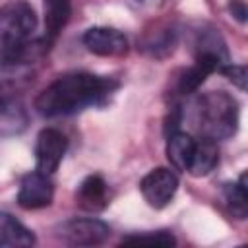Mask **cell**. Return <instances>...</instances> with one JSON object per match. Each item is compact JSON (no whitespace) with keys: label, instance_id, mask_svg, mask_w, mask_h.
Segmentation results:
<instances>
[{"label":"cell","instance_id":"e0dca14e","mask_svg":"<svg viewBox=\"0 0 248 248\" xmlns=\"http://www.w3.org/2000/svg\"><path fill=\"white\" fill-rule=\"evenodd\" d=\"M219 72L229 78L238 89H246V66H236V64H229V66H221Z\"/></svg>","mask_w":248,"mask_h":248},{"label":"cell","instance_id":"d6986e66","mask_svg":"<svg viewBox=\"0 0 248 248\" xmlns=\"http://www.w3.org/2000/svg\"><path fill=\"white\" fill-rule=\"evenodd\" d=\"M136 2L141 6H149V8H159L165 4V0H136Z\"/></svg>","mask_w":248,"mask_h":248},{"label":"cell","instance_id":"52a82bcc","mask_svg":"<svg viewBox=\"0 0 248 248\" xmlns=\"http://www.w3.org/2000/svg\"><path fill=\"white\" fill-rule=\"evenodd\" d=\"M54 198V184L48 178V174H43L39 170L29 172L21 178L19 192H17V203L23 209H41L50 205Z\"/></svg>","mask_w":248,"mask_h":248},{"label":"cell","instance_id":"277c9868","mask_svg":"<svg viewBox=\"0 0 248 248\" xmlns=\"http://www.w3.org/2000/svg\"><path fill=\"white\" fill-rule=\"evenodd\" d=\"M110 234V229L101 219H70L58 225L56 236L70 246H97L103 244Z\"/></svg>","mask_w":248,"mask_h":248},{"label":"cell","instance_id":"30bf717a","mask_svg":"<svg viewBox=\"0 0 248 248\" xmlns=\"http://www.w3.org/2000/svg\"><path fill=\"white\" fill-rule=\"evenodd\" d=\"M76 200H78L79 207L85 209V211H101L108 203V188H107V182L99 174L87 176L79 184V188L76 192Z\"/></svg>","mask_w":248,"mask_h":248},{"label":"cell","instance_id":"ba28073f","mask_svg":"<svg viewBox=\"0 0 248 248\" xmlns=\"http://www.w3.org/2000/svg\"><path fill=\"white\" fill-rule=\"evenodd\" d=\"M46 39H23L0 43V68H17L39 60L48 50Z\"/></svg>","mask_w":248,"mask_h":248},{"label":"cell","instance_id":"5b68a950","mask_svg":"<svg viewBox=\"0 0 248 248\" xmlns=\"http://www.w3.org/2000/svg\"><path fill=\"white\" fill-rule=\"evenodd\" d=\"M68 149V140L62 132H58L56 128H45L39 132L37 136V143H35V165L37 170L43 174H52Z\"/></svg>","mask_w":248,"mask_h":248},{"label":"cell","instance_id":"8992f818","mask_svg":"<svg viewBox=\"0 0 248 248\" xmlns=\"http://www.w3.org/2000/svg\"><path fill=\"white\" fill-rule=\"evenodd\" d=\"M176 190H178V176L174 174V170L165 167L149 170L140 182V192L143 200L155 209L165 207L174 198Z\"/></svg>","mask_w":248,"mask_h":248},{"label":"cell","instance_id":"7a4b0ae2","mask_svg":"<svg viewBox=\"0 0 248 248\" xmlns=\"http://www.w3.org/2000/svg\"><path fill=\"white\" fill-rule=\"evenodd\" d=\"M196 124L203 138L225 140L238 128V105L225 91H209L196 101Z\"/></svg>","mask_w":248,"mask_h":248},{"label":"cell","instance_id":"8fae6325","mask_svg":"<svg viewBox=\"0 0 248 248\" xmlns=\"http://www.w3.org/2000/svg\"><path fill=\"white\" fill-rule=\"evenodd\" d=\"M33 244H35V234L25 225H21L14 215L0 211V246L23 248Z\"/></svg>","mask_w":248,"mask_h":248},{"label":"cell","instance_id":"9c48e42d","mask_svg":"<svg viewBox=\"0 0 248 248\" xmlns=\"http://www.w3.org/2000/svg\"><path fill=\"white\" fill-rule=\"evenodd\" d=\"M83 45L97 56H124L128 52V39L112 27H91L83 35Z\"/></svg>","mask_w":248,"mask_h":248},{"label":"cell","instance_id":"7c38bea8","mask_svg":"<svg viewBox=\"0 0 248 248\" xmlns=\"http://www.w3.org/2000/svg\"><path fill=\"white\" fill-rule=\"evenodd\" d=\"M217 163H219V151H217L215 140L202 136V140H198L194 145L188 172L192 176H205L217 167Z\"/></svg>","mask_w":248,"mask_h":248},{"label":"cell","instance_id":"5bb4252c","mask_svg":"<svg viewBox=\"0 0 248 248\" xmlns=\"http://www.w3.org/2000/svg\"><path fill=\"white\" fill-rule=\"evenodd\" d=\"M72 14V0H45V31L46 41L52 43L64 25L68 23Z\"/></svg>","mask_w":248,"mask_h":248},{"label":"cell","instance_id":"4fadbf2b","mask_svg":"<svg viewBox=\"0 0 248 248\" xmlns=\"http://www.w3.org/2000/svg\"><path fill=\"white\" fill-rule=\"evenodd\" d=\"M194 145H196V140L192 136L184 134V132H172L169 136L167 157H169L170 165L176 170H182V172L188 170L190 159H192V153H194Z\"/></svg>","mask_w":248,"mask_h":248},{"label":"cell","instance_id":"2e32d148","mask_svg":"<svg viewBox=\"0 0 248 248\" xmlns=\"http://www.w3.org/2000/svg\"><path fill=\"white\" fill-rule=\"evenodd\" d=\"M122 244H132V246H174L176 240L169 231H157V232H141V234H130L122 238Z\"/></svg>","mask_w":248,"mask_h":248},{"label":"cell","instance_id":"3957f363","mask_svg":"<svg viewBox=\"0 0 248 248\" xmlns=\"http://www.w3.org/2000/svg\"><path fill=\"white\" fill-rule=\"evenodd\" d=\"M37 29V14L31 4L12 0L0 8V43L23 41Z\"/></svg>","mask_w":248,"mask_h":248},{"label":"cell","instance_id":"9a60e30c","mask_svg":"<svg viewBox=\"0 0 248 248\" xmlns=\"http://www.w3.org/2000/svg\"><path fill=\"white\" fill-rule=\"evenodd\" d=\"M223 198L231 209V213L238 219L248 215V190H246V174H240V180L234 184L223 186Z\"/></svg>","mask_w":248,"mask_h":248},{"label":"cell","instance_id":"ac0fdd59","mask_svg":"<svg viewBox=\"0 0 248 248\" xmlns=\"http://www.w3.org/2000/svg\"><path fill=\"white\" fill-rule=\"evenodd\" d=\"M229 10H231V14L240 21V23H244L246 21V6H244V2L242 0H231V4H229Z\"/></svg>","mask_w":248,"mask_h":248},{"label":"cell","instance_id":"6da1fadb","mask_svg":"<svg viewBox=\"0 0 248 248\" xmlns=\"http://www.w3.org/2000/svg\"><path fill=\"white\" fill-rule=\"evenodd\" d=\"M116 81L110 78L74 72L60 76L50 85H46L35 99V108L41 116L56 118L76 114L91 105L103 103L114 89Z\"/></svg>","mask_w":248,"mask_h":248}]
</instances>
